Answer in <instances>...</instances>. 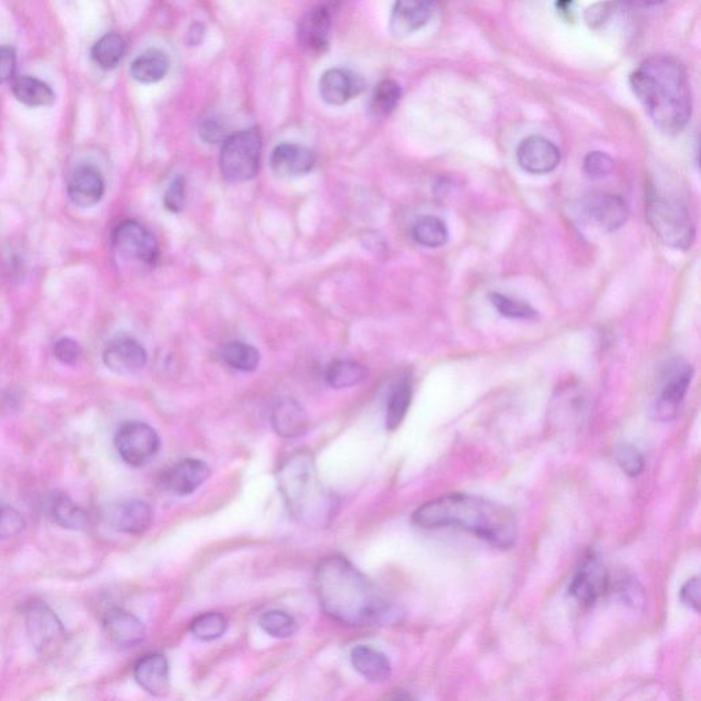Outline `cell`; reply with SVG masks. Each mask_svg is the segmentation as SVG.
I'll use <instances>...</instances> for the list:
<instances>
[{
    "mask_svg": "<svg viewBox=\"0 0 701 701\" xmlns=\"http://www.w3.org/2000/svg\"><path fill=\"white\" fill-rule=\"evenodd\" d=\"M314 588L322 610L347 626L395 622L399 611L350 560L335 555L315 569Z\"/></svg>",
    "mask_w": 701,
    "mask_h": 701,
    "instance_id": "1",
    "label": "cell"
},
{
    "mask_svg": "<svg viewBox=\"0 0 701 701\" xmlns=\"http://www.w3.org/2000/svg\"><path fill=\"white\" fill-rule=\"evenodd\" d=\"M630 87L660 131L666 135L684 131L692 116V91L678 59L669 55L645 59L630 76Z\"/></svg>",
    "mask_w": 701,
    "mask_h": 701,
    "instance_id": "2",
    "label": "cell"
},
{
    "mask_svg": "<svg viewBox=\"0 0 701 701\" xmlns=\"http://www.w3.org/2000/svg\"><path fill=\"white\" fill-rule=\"evenodd\" d=\"M413 521L425 529L466 530L500 550L513 547L517 539V521L507 507L467 493H452L422 504Z\"/></svg>",
    "mask_w": 701,
    "mask_h": 701,
    "instance_id": "3",
    "label": "cell"
},
{
    "mask_svg": "<svg viewBox=\"0 0 701 701\" xmlns=\"http://www.w3.org/2000/svg\"><path fill=\"white\" fill-rule=\"evenodd\" d=\"M278 488L289 513L309 528H325L336 514L337 502L318 474L313 455L299 451L289 456L277 474Z\"/></svg>",
    "mask_w": 701,
    "mask_h": 701,
    "instance_id": "4",
    "label": "cell"
},
{
    "mask_svg": "<svg viewBox=\"0 0 701 701\" xmlns=\"http://www.w3.org/2000/svg\"><path fill=\"white\" fill-rule=\"evenodd\" d=\"M645 211L652 231L665 246L682 251L693 246L695 224L688 209L677 199L649 191Z\"/></svg>",
    "mask_w": 701,
    "mask_h": 701,
    "instance_id": "5",
    "label": "cell"
},
{
    "mask_svg": "<svg viewBox=\"0 0 701 701\" xmlns=\"http://www.w3.org/2000/svg\"><path fill=\"white\" fill-rule=\"evenodd\" d=\"M262 135L257 128L226 137L220 155L222 176L229 183H244L257 176L261 163Z\"/></svg>",
    "mask_w": 701,
    "mask_h": 701,
    "instance_id": "6",
    "label": "cell"
},
{
    "mask_svg": "<svg viewBox=\"0 0 701 701\" xmlns=\"http://www.w3.org/2000/svg\"><path fill=\"white\" fill-rule=\"evenodd\" d=\"M114 445L122 461L133 467L147 465L158 454L161 440L158 433L144 422H126L118 429Z\"/></svg>",
    "mask_w": 701,
    "mask_h": 701,
    "instance_id": "7",
    "label": "cell"
},
{
    "mask_svg": "<svg viewBox=\"0 0 701 701\" xmlns=\"http://www.w3.org/2000/svg\"><path fill=\"white\" fill-rule=\"evenodd\" d=\"M27 632L33 648L43 656H53L63 647L66 630L47 604L32 603L25 613Z\"/></svg>",
    "mask_w": 701,
    "mask_h": 701,
    "instance_id": "8",
    "label": "cell"
},
{
    "mask_svg": "<svg viewBox=\"0 0 701 701\" xmlns=\"http://www.w3.org/2000/svg\"><path fill=\"white\" fill-rule=\"evenodd\" d=\"M693 376L692 366L677 361L669 367L658 398L652 404V415L658 421L669 422L680 411Z\"/></svg>",
    "mask_w": 701,
    "mask_h": 701,
    "instance_id": "9",
    "label": "cell"
},
{
    "mask_svg": "<svg viewBox=\"0 0 701 701\" xmlns=\"http://www.w3.org/2000/svg\"><path fill=\"white\" fill-rule=\"evenodd\" d=\"M113 246L118 254L132 261L152 265L158 261L159 247L155 237L136 221H124L113 233Z\"/></svg>",
    "mask_w": 701,
    "mask_h": 701,
    "instance_id": "10",
    "label": "cell"
},
{
    "mask_svg": "<svg viewBox=\"0 0 701 701\" xmlns=\"http://www.w3.org/2000/svg\"><path fill=\"white\" fill-rule=\"evenodd\" d=\"M608 573L603 563L595 556L585 559L570 582V596L582 606H592L607 592Z\"/></svg>",
    "mask_w": 701,
    "mask_h": 701,
    "instance_id": "11",
    "label": "cell"
},
{
    "mask_svg": "<svg viewBox=\"0 0 701 701\" xmlns=\"http://www.w3.org/2000/svg\"><path fill=\"white\" fill-rule=\"evenodd\" d=\"M152 508L143 500L128 499L113 503L107 507L105 519L107 525L116 532L142 534L151 526Z\"/></svg>",
    "mask_w": 701,
    "mask_h": 701,
    "instance_id": "12",
    "label": "cell"
},
{
    "mask_svg": "<svg viewBox=\"0 0 701 701\" xmlns=\"http://www.w3.org/2000/svg\"><path fill=\"white\" fill-rule=\"evenodd\" d=\"M519 166L532 174L554 172L560 163V151L551 140L543 136H529L518 146Z\"/></svg>",
    "mask_w": 701,
    "mask_h": 701,
    "instance_id": "13",
    "label": "cell"
},
{
    "mask_svg": "<svg viewBox=\"0 0 701 701\" xmlns=\"http://www.w3.org/2000/svg\"><path fill=\"white\" fill-rule=\"evenodd\" d=\"M103 361L111 372L128 376L140 372L147 363V352L131 337L111 340L103 352Z\"/></svg>",
    "mask_w": 701,
    "mask_h": 701,
    "instance_id": "14",
    "label": "cell"
},
{
    "mask_svg": "<svg viewBox=\"0 0 701 701\" xmlns=\"http://www.w3.org/2000/svg\"><path fill=\"white\" fill-rule=\"evenodd\" d=\"M436 0H396L391 16V32L406 37L419 31L435 14Z\"/></svg>",
    "mask_w": 701,
    "mask_h": 701,
    "instance_id": "15",
    "label": "cell"
},
{
    "mask_svg": "<svg viewBox=\"0 0 701 701\" xmlns=\"http://www.w3.org/2000/svg\"><path fill=\"white\" fill-rule=\"evenodd\" d=\"M365 81L359 74L346 69H330L320 80L321 98L328 105L343 106L355 96L361 95Z\"/></svg>",
    "mask_w": 701,
    "mask_h": 701,
    "instance_id": "16",
    "label": "cell"
},
{
    "mask_svg": "<svg viewBox=\"0 0 701 701\" xmlns=\"http://www.w3.org/2000/svg\"><path fill=\"white\" fill-rule=\"evenodd\" d=\"M586 215L600 229L614 232L622 228L629 218V207L618 195L596 194L585 203Z\"/></svg>",
    "mask_w": 701,
    "mask_h": 701,
    "instance_id": "17",
    "label": "cell"
},
{
    "mask_svg": "<svg viewBox=\"0 0 701 701\" xmlns=\"http://www.w3.org/2000/svg\"><path fill=\"white\" fill-rule=\"evenodd\" d=\"M211 470L206 462L200 459L187 458L177 462L166 473L163 478V485L170 493L176 496L192 495L198 491L207 480H209Z\"/></svg>",
    "mask_w": 701,
    "mask_h": 701,
    "instance_id": "18",
    "label": "cell"
},
{
    "mask_svg": "<svg viewBox=\"0 0 701 701\" xmlns=\"http://www.w3.org/2000/svg\"><path fill=\"white\" fill-rule=\"evenodd\" d=\"M103 626L109 639L121 648L136 647L146 637L143 622L122 608H111L107 611L103 618Z\"/></svg>",
    "mask_w": 701,
    "mask_h": 701,
    "instance_id": "19",
    "label": "cell"
},
{
    "mask_svg": "<svg viewBox=\"0 0 701 701\" xmlns=\"http://www.w3.org/2000/svg\"><path fill=\"white\" fill-rule=\"evenodd\" d=\"M314 163L313 151L300 144H281L270 158V168L278 177L304 176L313 170Z\"/></svg>",
    "mask_w": 701,
    "mask_h": 701,
    "instance_id": "20",
    "label": "cell"
},
{
    "mask_svg": "<svg viewBox=\"0 0 701 701\" xmlns=\"http://www.w3.org/2000/svg\"><path fill=\"white\" fill-rule=\"evenodd\" d=\"M68 194L74 205L84 209L98 205L105 194V180L99 170L91 166H83L70 178Z\"/></svg>",
    "mask_w": 701,
    "mask_h": 701,
    "instance_id": "21",
    "label": "cell"
},
{
    "mask_svg": "<svg viewBox=\"0 0 701 701\" xmlns=\"http://www.w3.org/2000/svg\"><path fill=\"white\" fill-rule=\"evenodd\" d=\"M330 13L326 6L309 11L298 28L299 43L311 53H325L329 46Z\"/></svg>",
    "mask_w": 701,
    "mask_h": 701,
    "instance_id": "22",
    "label": "cell"
},
{
    "mask_svg": "<svg viewBox=\"0 0 701 701\" xmlns=\"http://www.w3.org/2000/svg\"><path fill=\"white\" fill-rule=\"evenodd\" d=\"M270 421L277 435L284 439H296L309 429V415L302 404L293 399H281L277 402Z\"/></svg>",
    "mask_w": 701,
    "mask_h": 701,
    "instance_id": "23",
    "label": "cell"
},
{
    "mask_svg": "<svg viewBox=\"0 0 701 701\" xmlns=\"http://www.w3.org/2000/svg\"><path fill=\"white\" fill-rule=\"evenodd\" d=\"M135 680L150 695H165L170 686L168 660L161 654L143 656L136 663Z\"/></svg>",
    "mask_w": 701,
    "mask_h": 701,
    "instance_id": "24",
    "label": "cell"
},
{
    "mask_svg": "<svg viewBox=\"0 0 701 701\" xmlns=\"http://www.w3.org/2000/svg\"><path fill=\"white\" fill-rule=\"evenodd\" d=\"M351 663L365 680L373 684H381L391 677L392 667L387 655L367 645L352 649Z\"/></svg>",
    "mask_w": 701,
    "mask_h": 701,
    "instance_id": "25",
    "label": "cell"
},
{
    "mask_svg": "<svg viewBox=\"0 0 701 701\" xmlns=\"http://www.w3.org/2000/svg\"><path fill=\"white\" fill-rule=\"evenodd\" d=\"M170 68L168 55L161 50H148L132 63L133 79L143 84H154L165 79Z\"/></svg>",
    "mask_w": 701,
    "mask_h": 701,
    "instance_id": "26",
    "label": "cell"
},
{
    "mask_svg": "<svg viewBox=\"0 0 701 701\" xmlns=\"http://www.w3.org/2000/svg\"><path fill=\"white\" fill-rule=\"evenodd\" d=\"M13 95L22 105L43 107L53 105L55 94L50 85L32 76H22L13 81Z\"/></svg>",
    "mask_w": 701,
    "mask_h": 701,
    "instance_id": "27",
    "label": "cell"
},
{
    "mask_svg": "<svg viewBox=\"0 0 701 701\" xmlns=\"http://www.w3.org/2000/svg\"><path fill=\"white\" fill-rule=\"evenodd\" d=\"M50 514L65 529L84 530L89 524L88 514L65 493L51 497Z\"/></svg>",
    "mask_w": 701,
    "mask_h": 701,
    "instance_id": "28",
    "label": "cell"
},
{
    "mask_svg": "<svg viewBox=\"0 0 701 701\" xmlns=\"http://www.w3.org/2000/svg\"><path fill=\"white\" fill-rule=\"evenodd\" d=\"M414 240L421 246L429 248H437L444 246L448 241L447 225L439 217L433 215H424L418 218L413 225Z\"/></svg>",
    "mask_w": 701,
    "mask_h": 701,
    "instance_id": "29",
    "label": "cell"
},
{
    "mask_svg": "<svg viewBox=\"0 0 701 701\" xmlns=\"http://www.w3.org/2000/svg\"><path fill=\"white\" fill-rule=\"evenodd\" d=\"M366 377L365 366H362L361 363L344 361V359H337V361L330 363L328 372H326V381L329 382L330 387L336 389L354 387V385L361 384Z\"/></svg>",
    "mask_w": 701,
    "mask_h": 701,
    "instance_id": "30",
    "label": "cell"
},
{
    "mask_svg": "<svg viewBox=\"0 0 701 701\" xmlns=\"http://www.w3.org/2000/svg\"><path fill=\"white\" fill-rule=\"evenodd\" d=\"M221 356L226 365L244 373L254 372L261 361V355H259L257 348L247 343H241V341L225 344L222 347Z\"/></svg>",
    "mask_w": 701,
    "mask_h": 701,
    "instance_id": "31",
    "label": "cell"
},
{
    "mask_svg": "<svg viewBox=\"0 0 701 701\" xmlns=\"http://www.w3.org/2000/svg\"><path fill=\"white\" fill-rule=\"evenodd\" d=\"M411 399H413V387L409 380L400 381L389 396L387 407V424L388 430H396L402 425L406 418L407 411L410 409Z\"/></svg>",
    "mask_w": 701,
    "mask_h": 701,
    "instance_id": "32",
    "label": "cell"
},
{
    "mask_svg": "<svg viewBox=\"0 0 701 701\" xmlns=\"http://www.w3.org/2000/svg\"><path fill=\"white\" fill-rule=\"evenodd\" d=\"M126 50L125 40L117 33H109L96 42L92 48V58L102 69L116 68Z\"/></svg>",
    "mask_w": 701,
    "mask_h": 701,
    "instance_id": "33",
    "label": "cell"
},
{
    "mask_svg": "<svg viewBox=\"0 0 701 701\" xmlns=\"http://www.w3.org/2000/svg\"><path fill=\"white\" fill-rule=\"evenodd\" d=\"M402 98V88L393 80H384L374 89L370 100V114L374 118H385L396 109Z\"/></svg>",
    "mask_w": 701,
    "mask_h": 701,
    "instance_id": "34",
    "label": "cell"
},
{
    "mask_svg": "<svg viewBox=\"0 0 701 701\" xmlns=\"http://www.w3.org/2000/svg\"><path fill=\"white\" fill-rule=\"evenodd\" d=\"M228 630V619L220 613H206L191 622V633L200 641H214Z\"/></svg>",
    "mask_w": 701,
    "mask_h": 701,
    "instance_id": "35",
    "label": "cell"
},
{
    "mask_svg": "<svg viewBox=\"0 0 701 701\" xmlns=\"http://www.w3.org/2000/svg\"><path fill=\"white\" fill-rule=\"evenodd\" d=\"M259 626L274 639H288L298 630L295 618L281 610L266 611L259 618Z\"/></svg>",
    "mask_w": 701,
    "mask_h": 701,
    "instance_id": "36",
    "label": "cell"
},
{
    "mask_svg": "<svg viewBox=\"0 0 701 701\" xmlns=\"http://www.w3.org/2000/svg\"><path fill=\"white\" fill-rule=\"evenodd\" d=\"M495 309L503 317L513 318V320H536L537 311L530 304L502 295V293H491L489 295Z\"/></svg>",
    "mask_w": 701,
    "mask_h": 701,
    "instance_id": "37",
    "label": "cell"
},
{
    "mask_svg": "<svg viewBox=\"0 0 701 701\" xmlns=\"http://www.w3.org/2000/svg\"><path fill=\"white\" fill-rule=\"evenodd\" d=\"M615 461L630 477H637L643 473L645 467L644 456L632 444L621 443L615 447Z\"/></svg>",
    "mask_w": 701,
    "mask_h": 701,
    "instance_id": "38",
    "label": "cell"
},
{
    "mask_svg": "<svg viewBox=\"0 0 701 701\" xmlns=\"http://www.w3.org/2000/svg\"><path fill=\"white\" fill-rule=\"evenodd\" d=\"M615 163L613 158L606 152L595 151L586 155L584 170L589 177L602 178L614 172Z\"/></svg>",
    "mask_w": 701,
    "mask_h": 701,
    "instance_id": "39",
    "label": "cell"
},
{
    "mask_svg": "<svg viewBox=\"0 0 701 701\" xmlns=\"http://www.w3.org/2000/svg\"><path fill=\"white\" fill-rule=\"evenodd\" d=\"M25 529V519L17 510L0 506V539H11Z\"/></svg>",
    "mask_w": 701,
    "mask_h": 701,
    "instance_id": "40",
    "label": "cell"
},
{
    "mask_svg": "<svg viewBox=\"0 0 701 701\" xmlns=\"http://www.w3.org/2000/svg\"><path fill=\"white\" fill-rule=\"evenodd\" d=\"M54 354L63 365H76L81 356V347L77 341L63 337L55 344Z\"/></svg>",
    "mask_w": 701,
    "mask_h": 701,
    "instance_id": "41",
    "label": "cell"
},
{
    "mask_svg": "<svg viewBox=\"0 0 701 701\" xmlns=\"http://www.w3.org/2000/svg\"><path fill=\"white\" fill-rule=\"evenodd\" d=\"M166 209L172 211V213H180L184 209L185 205V181L184 178L178 177L170 185L168 191H166L165 199Z\"/></svg>",
    "mask_w": 701,
    "mask_h": 701,
    "instance_id": "42",
    "label": "cell"
},
{
    "mask_svg": "<svg viewBox=\"0 0 701 701\" xmlns=\"http://www.w3.org/2000/svg\"><path fill=\"white\" fill-rule=\"evenodd\" d=\"M681 602L685 604L686 607L691 608V610L699 613L700 611V578L693 577L691 580L686 582L682 586L681 592Z\"/></svg>",
    "mask_w": 701,
    "mask_h": 701,
    "instance_id": "43",
    "label": "cell"
},
{
    "mask_svg": "<svg viewBox=\"0 0 701 701\" xmlns=\"http://www.w3.org/2000/svg\"><path fill=\"white\" fill-rule=\"evenodd\" d=\"M16 63V53H14L13 48L0 47V84L6 83L14 76Z\"/></svg>",
    "mask_w": 701,
    "mask_h": 701,
    "instance_id": "44",
    "label": "cell"
},
{
    "mask_svg": "<svg viewBox=\"0 0 701 701\" xmlns=\"http://www.w3.org/2000/svg\"><path fill=\"white\" fill-rule=\"evenodd\" d=\"M200 136L207 143H218L225 137V128L217 120H207L200 126Z\"/></svg>",
    "mask_w": 701,
    "mask_h": 701,
    "instance_id": "45",
    "label": "cell"
},
{
    "mask_svg": "<svg viewBox=\"0 0 701 701\" xmlns=\"http://www.w3.org/2000/svg\"><path fill=\"white\" fill-rule=\"evenodd\" d=\"M205 35V25L200 24V22H195L194 25H191L187 33L188 46H199V44L203 42V39H205Z\"/></svg>",
    "mask_w": 701,
    "mask_h": 701,
    "instance_id": "46",
    "label": "cell"
},
{
    "mask_svg": "<svg viewBox=\"0 0 701 701\" xmlns=\"http://www.w3.org/2000/svg\"><path fill=\"white\" fill-rule=\"evenodd\" d=\"M633 5L637 6H655L660 5V3L666 2V0H629Z\"/></svg>",
    "mask_w": 701,
    "mask_h": 701,
    "instance_id": "47",
    "label": "cell"
}]
</instances>
